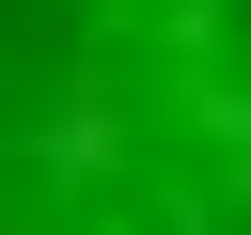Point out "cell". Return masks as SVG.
<instances>
[{"mask_svg": "<svg viewBox=\"0 0 251 235\" xmlns=\"http://www.w3.org/2000/svg\"><path fill=\"white\" fill-rule=\"evenodd\" d=\"M0 235H251V0H0Z\"/></svg>", "mask_w": 251, "mask_h": 235, "instance_id": "cell-1", "label": "cell"}]
</instances>
